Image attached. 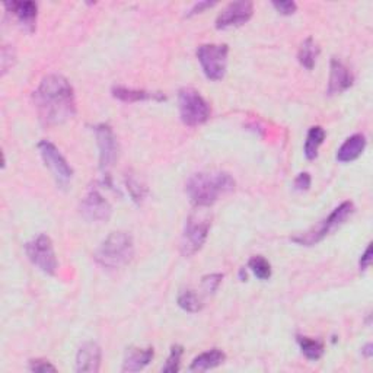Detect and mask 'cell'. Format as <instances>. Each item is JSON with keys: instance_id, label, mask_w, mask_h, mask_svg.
I'll return each instance as SVG.
<instances>
[{"instance_id": "obj_10", "label": "cell", "mask_w": 373, "mask_h": 373, "mask_svg": "<svg viewBox=\"0 0 373 373\" xmlns=\"http://www.w3.org/2000/svg\"><path fill=\"white\" fill-rule=\"evenodd\" d=\"M112 208L110 201L101 194L99 190L92 187L88 191L81 204V214L85 221L91 223H102L107 222L111 217Z\"/></svg>"}, {"instance_id": "obj_24", "label": "cell", "mask_w": 373, "mask_h": 373, "mask_svg": "<svg viewBox=\"0 0 373 373\" xmlns=\"http://www.w3.org/2000/svg\"><path fill=\"white\" fill-rule=\"evenodd\" d=\"M248 267L260 280H268L272 277V265L261 255H255L250 260Z\"/></svg>"}, {"instance_id": "obj_12", "label": "cell", "mask_w": 373, "mask_h": 373, "mask_svg": "<svg viewBox=\"0 0 373 373\" xmlns=\"http://www.w3.org/2000/svg\"><path fill=\"white\" fill-rule=\"evenodd\" d=\"M94 132L99 149V168L102 171H108L117 159V139L108 124L95 125Z\"/></svg>"}, {"instance_id": "obj_18", "label": "cell", "mask_w": 373, "mask_h": 373, "mask_svg": "<svg viewBox=\"0 0 373 373\" xmlns=\"http://www.w3.org/2000/svg\"><path fill=\"white\" fill-rule=\"evenodd\" d=\"M112 95L123 102H140V101H163L166 97L161 92H149L143 89H132L124 86H114Z\"/></svg>"}, {"instance_id": "obj_9", "label": "cell", "mask_w": 373, "mask_h": 373, "mask_svg": "<svg viewBox=\"0 0 373 373\" xmlns=\"http://www.w3.org/2000/svg\"><path fill=\"white\" fill-rule=\"evenodd\" d=\"M38 150L41 153V158L47 168L53 174L59 185H68L73 178V170L68 163L60 150L48 140H43L38 143Z\"/></svg>"}, {"instance_id": "obj_13", "label": "cell", "mask_w": 373, "mask_h": 373, "mask_svg": "<svg viewBox=\"0 0 373 373\" xmlns=\"http://www.w3.org/2000/svg\"><path fill=\"white\" fill-rule=\"evenodd\" d=\"M354 82V76L350 69L341 63L339 59L331 60V73L328 82V95H337L347 91Z\"/></svg>"}, {"instance_id": "obj_31", "label": "cell", "mask_w": 373, "mask_h": 373, "mask_svg": "<svg viewBox=\"0 0 373 373\" xmlns=\"http://www.w3.org/2000/svg\"><path fill=\"white\" fill-rule=\"evenodd\" d=\"M273 6L281 15H293L298 9V5L294 2H273Z\"/></svg>"}, {"instance_id": "obj_27", "label": "cell", "mask_w": 373, "mask_h": 373, "mask_svg": "<svg viewBox=\"0 0 373 373\" xmlns=\"http://www.w3.org/2000/svg\"><path fill=\"white\" fill-rule=\"evenodd\" d=\"M222 279H223L222 274H210V276L203 277L201 285H203L204 292L205 293H214L217 290V288L221 286Z\"/></svg>"}, {"instance_id": "obj_2", "label": "cell", "mask_w": 373, "mask_h": 373, "mask_svg": "<svg viewBox=\"0 0 373 373\" xmlns=\"http://www.w3.org/2000/svg\"><path fill=\"white\" fill-rule=\"evenodd\" d=\"M187 194L196 208H210L219 197L235 190V179L228 172H199L185 185Z\"/></svg>"}, {"instance_id": "obj_30", "label": "cell", "mask_w": 373, "mask_h": 373, "mask_svg": "<svg viewBox=\"0 0 373 373\" xmlns=\"http://www.w3.org/2000/svg\"><path fill=\"white\" fill-rule=\"evenodd\" d=\"M311 187V175L308 172H301L294 179V190L306 191Z\"/></svg>"}, {"instance_id": "obj_23", "label": "cell", "mask_w": 373, "mask_h": 373, "mask_svg": "<svg viewBox=\"0 0 373 373\" xmlns=\"http://www.w3.org/2000/svg\"><path fill=\"white\" fill-rule=\"evenodd\" d=\"M178 305L179 308H183L187 312H199L203 308V302L200 299V296L194 290H184L181 294L178 296Z\"/></svg>"}, {"instance_id": "obj_4", "label": "cell", "mask_w": 373, "mask_h": 373, "mask_svg": "<svg viewBox=\"0 0 373 373\" xmlns=\"http://www.w3.org/2000/svg\"><path fill=\"white\" fill-rule=\"evenodd\" d=\"M205 209L208 208H197L187 219L181 239V252L185 256H191L199 252L209 236L212 214Z\"/></svg>"}, {"instance_id": "obj_19", "label": "cell", "mask_w": 373, "mask_h": 373, "mask_svg": "<svg viewBox=\"0 0 373 373\" xmlns=\"http://www.w3.org/2000/svg\"><path fill=\"white\" fill-rule=\"evenodd\" d=\"M225 353L219 349H212L209 352H204L201 354H199L194 360H192L190 365V370L191 372H205L214 369L217 366L223 365L225 362Z\"/></svg>"}, {"instance_id": "obj_29", "label": "cell", "mask_w": 373, "mask_h": 373, "mask_svg": "<svg viewBox=\"0 0 373 373\" xmlns=\"http://www.w3.org/2000/svg\"><path fill=\"white\" fill-rule=\"evenodd\" d=\"M14 63H15L14 50L5 46L2 48V74H5L12 66H14Z\"/></svg>"}, {"instance_id": "obj_22", "label": "cell", "mask_w": 373, "mask_h": 373, "mask_svg": "<svg viewBox=\"0 0 373 373\" xmlns=\"http://www.w3.org/2000/svg\"><path fill=\"white\" fill-rule=\"evenodd\" d=\"M298 343H299V347H301V350H302V354L308 360H312V362H315V360H319L321 357H323V354H324V344H323V341L314 340V339H310V337H302V336H299L298 337Z\"/></svg>"}, {"instance_id": "obj_21", "label": "cell", "mask_w": 373, "mask_h": 373, "mask_svg": "<svg viewBox=\"0 0 373 373\" xmlns=\"http://www.w3.org/2000/svg\"><path fill=\"white\" fill-rule=\"evenodd\" d=\"M319 56V47L314 41V38H306V40L302 43L301 50H299V63L308 70H312L316 59Z\"/></svg>"}, {"instance_id": "obj_6", "label": "cell", "mask_w": 373, "mask_h": 373, "mask_svg": "<svg viewBox=\"0 0 373 373\" xmlns=\"http://www.w3.org/2000/svg\"><path fill=\"white\" fill-rule=\"evenodd\" d=\"M178 105L181 120L188 127H197L210 119V105L199 91L192 88H184L178 94Z\"/></svg>"}, {"instance_id": "obj_25", "label": "cell", "mask_w": 373, "mask_h": 373, "mask_svg": "<svg viewBox=\"0 0 373 373\" xmlns=\"http://www.w3.org/2000/svg\"><path fill=\"white\" fill-rule=\"evenodd\" d=\"M125 184H127L128 194L132 196V199H133L134 203L140 204L141 201L145 200V197H146V194H148V190H146V187H145L143 184H141V183L139 181V179H137L136 177H133V175L127 177Z\"/></svg>"}, {"instance_id": "obj_16", "label": "cell", "mask_w": 373, "mask_h": 373, "mask_svg": "<svg viewBox=\"0 0 373 373\" xmlns=\"http://www.w3.org/2000/svg\"><path fill=\"white\" fill-rule=\"evenodd\" d=\"M153 349L148 347V349H140V347H130L127 349L124 362H123V372H139L145 369L153 359Z\"/></svg>"}, {"instance_id": "obj_34", "label": "cell", "mask_w": 373, "mask_h": 373, "mask_svg": "<svg viewBox=\"0 0 373 373\" xmlns=\"http://www.w3.org/2000/svg\"><path fill=\"white\" fill-rule=\"evenodd\" d=\"M372 349H373V345H372L370 343H367V344L363 347V349H362V354H363L365 357H367V359L372 357V354H373V350H372Z\"/></svg>"}, {"instance_id": "obj_5", "label": "cell", "mask_w": 373, "mask_h": 373, "mask_svg": "<svg viewBox=\"0 0 373 373\" xmlns=\"http://www.w3.org/2000/svg\"><path fill=\"white\" fill-rule=\"evenodd\" d=\"M354 213V204L352 201H344L339 208L334 209L328 217L324 221H321L318 225H315L312 229L308 230L305 234H301L298 236H293L292 241L299 243V245L312 247L316 245L318 242L323 241L325 236L332 234L334 230L339 229L344 222Z\"/></svg>"}, {"instance_id": "obj_20", "label": "cell", "mask_w": 373, "mask_h": 373, "mask_svg": "<svg viewBox=\"0 0 373 373\" xmlns=\"http://www.w3.org/2000/svg\"><path fill=\"white\" fill-rule=\"evenodd\" d=\"M324 140H325V130L323 127L315 125L310 128V132H308V136H306V141H305V149H303L306 159L312 161L318 157L319 146L324 143Z\"/></svg>"}, {"instance_id": "obj_28", "label": "cell", "mask_w": 373, "mask_h": 373, "mask_svg": "<svg viewBox=\"0 0 373 373\" xmlns=\"http://www.w3.org/2000/svg\"><path fill=\"white\" fill-rule=\"evenodd\" d=\"M30 370L37 373H46V372H56V366L51 365L47 360L43 359H34L30 360Z\"/></svg>"}, {"instance_id": "obj_15", "label": "cell", "mask_w": 373, "mask_h": 373, "mask_svg": "<svg viewBox=\"0 0 373 373\" xmlns=\"http://www.w3.org/2000/svg\"><path fill=\"white\" fill-rule=\"evenodd\" d=\"M5 8L17 17L23 30L34 32L38 15V6L35 2H6Z\"/></svg>"}, {"instance_id": "obj_1", "label": "cell", "mask_w": 373, "mask_h": 373, "mask_svg": "<svg viewBox=\"0 0 373 373\" xmlns=\"http://www.w3.org/2000/svg\"><path fill=\"white\" fill-rule=\"evenodd\" d=\"M34 102L46 125L66 123L76 114L74 91L61 74H47L34 92Z\"/></svg>"}, {"instance_id": "obj_14", "label": "cell", "mask_w": 373, "mask_h": 373, "mask_svg": "<svg viewBox=\"0 0 373 373\" xmlns=\"http://www.w3.org/2000/svg\"><path fill=\"white\" fill-rule=\"evenodd\" d=\"M102 352L97 343H85L76 354V372L97 373L101 367Z\"/></svg>"}, {"instance_id": "obj_8", "label": "cell", "mask_w": 373, "mask_h": 373, "mask_svg": "<svg viewBox=\"0 0 373 373\" xmlns=\"http://www.w3.org/2000/svg\"><path fill=\"white\" fill-rule=\"evenodd\" d=\"M30 261L43 273L53 276L57 272V259L53 247V241L46 234L38 235L25 245Z\"/></svg>"}, {"instance_id": "obj_11", "label": "cell", "mask_w": 373, "mask_h": 373, "mask_svg": "<svg viewBox=\"0 0 373 373\" xmlns=\"http://www.w3.org/2000/svg\"><path fill=\"white\" fill-rule=\"evenodd\" d=\"M254 14V5L252 2L247 0H241V2L229 3L216 19V28L217 30H228L234 27H241V25L247 23Z\"/></svg>"}, {"instance_id": "obj_26", "label": "cell", "mask_w": 373, "mask_h": 373, "mask_svg": "<svg viewBox=\"0 0 373 373\" xmlns=\"http://www.w3.org/2000/svg\"><path fill=\"white\" fill-rule=\"evenodd\" d=\"M183 347L181 345H172L171 347V353L166 359V363L162 367V372L166 373H175L179 370V366H181V357H183Z\"/></svg>"}, {"instance_id": "obj_33", "label": "cell", "mask_w": 373, "mask_h": 373, "mask_svg": "<svg viewBox=\"0 0 373 373\" xmlns=\"http://www.w3.org/2000/svg\"><path fill=\"white\" fill-rule=\"evenodd\" d=\"M214 5H216L214 2H200V3H196L194 8H192V9L188 12V17L196 15V14H201V12H203L204 9L212 8V6H214Z\"/></svg>"}, {"instance_id": "obj_3", "label": "cell", "mask_w": 373, "mask_h": 373, "mask_svg": "<svg viewBox=\"0 0 373 373\" xmlns=\"http://www.w3.org/2000/svg\"><path fill=\"white\" fill-rule=\"evenodd\" d=\"M134 255V242L130 234H110L94 254L95 261L104 268L117 270L132 261Z\"/></svg>"}, {"instance_id": "obj_17", "label": "cell", "mask_w": 373, "mask_h": 373, "mask_svg": "<svg viewBox=\"0 0 373 373\" xmlns=\"http://www.w3.org/2000/svg\"><path fill=\"white\" fill-rule=\"evenodd\" d=\"M366 148V137L363 134H353L347 139L337 150V161L341 163H349L356 161L362 155Z\"/></svg>"}, {"instance_id": "obj_32", "label": "cell", "mask_w": 373, "mask_h": 373, "mask_svg": "<svg viewBox=\"0 0 373 373\" xmlns=\"http://www.w3.org/2000/svg\"><path fill=\"white\" fill-rule=\"evenodd\" d=\"M370 261H372V247L369 243L367 248L365 250V252L362 255V259H360V270H362V272H366L370 265Z\"/></svg>"}, {"instance_id": "obj_7", "label": "cell", "mask_w": 373, "mask_h": 373, "mask_svg": "<svg viewBox=\"0 0 373 373\" xmlns=\"http://www.w3.org/2000/svg\"><path fill=\"white\" fill-rule=\"evenodd\" d=\"M196 54L205 78L213 82L225 78L229 54L226 44H203L197 48Z\"/></svg>"}]
</instances>
